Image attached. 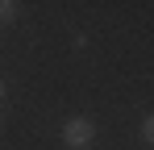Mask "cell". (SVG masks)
I'll list each match as a JSON object with an SVG mask.
<instances>
[{"label": "cell", "instance_id": "obj_1", "mask_svg": "<svg viewBox=\"0 0 154 150\" xmlns=\"http://www.w3.org/2000/svg\"><path fill=\"white\" fill-rule=\"evenodd\" d=\"M63 146L67 150H92L96 146V121L92 117H71L63 125Z\"/></svg>", "mask_w": 154, "mask_h": 150}, {"label": "cell", "instance_id": "obj_2", "mask_svg": "<svg viewBox=\"0 0 154 150\" xmlns=\"http://www.w3.org/2000/svg\"><path fill=\"white\" fill-rule=\"evenodd\" d=\"M17 17H21V4L17 0H0V25H13Z\"/></svg>", "mask_w": 154, "mask_h": 150}, {"label": "cell", "instance_id": "obj_4", "mask_svg": "<svg viewBox=\"0 0 154 150\" xmlns=\"http://www.w3.org/2000/svg\"><path fill=\"white\" fill-rule=\"evenodd\" d=\"M0 96H4V83H0Z\"/></svg>", "mask_w": 154, "mask_h": 150}, {"label": "cell", "instance_id": "obj_3", "mask_svg": "<svg viewBox=\"0 0 154 150\" xmlns=\"http://www.w3.org/2000/svg\"><path fill=\"white\" fill-rule=\"evenodd\" d=\"M142 138H146V142H150V146H154V113H150V117H146V121H142Z\"/></svg>", "mask_w": 154, "mask_h": 150}]
</instances>
